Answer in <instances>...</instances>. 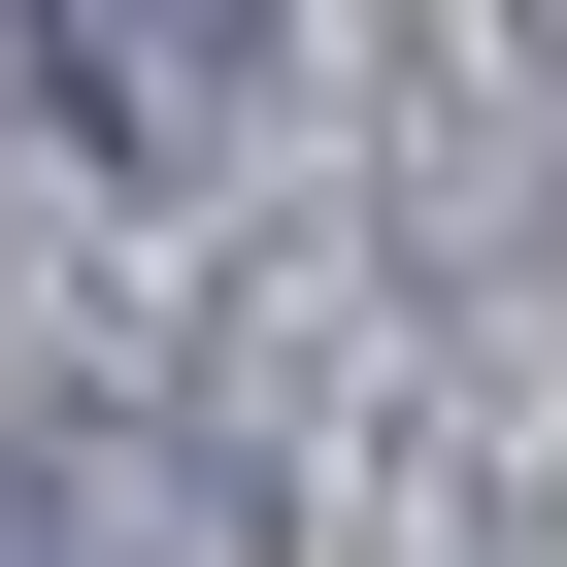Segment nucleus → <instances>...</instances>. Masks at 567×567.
<instances>
[{
	"label": "nucleus",
	"instance_id": "obj_1",
	"mask_svg": "<svg viewBox=\"0 0 567 567\" xmlns=\"http://www.w3.org/2000/svg\"><path fill=\"white\" fill-rule=\"evenodd\" d=\"M34 68H68L101 167H200V134L267 101V0H34Z\"/></svg>",
	"mask_w": 567,
	"mask_h": 567
}]
</instances>
